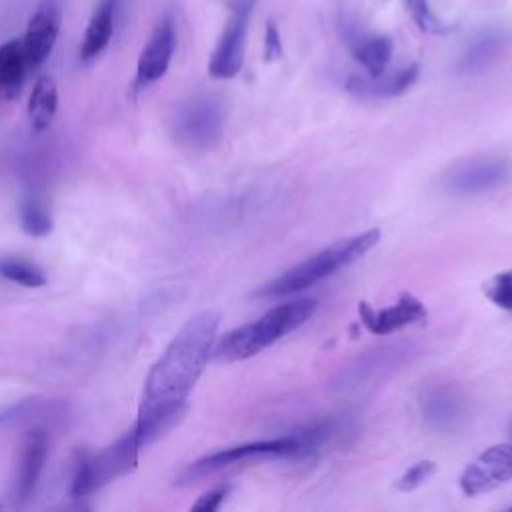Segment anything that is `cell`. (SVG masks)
<instances>
[{"mask_svg":"<svg viewBox=\"0 0 512 512\" xmlns=\"http://www.w3.org/2000/svg\"><path fill=\"white\" fill-rule=\"evenodd\" d=\"M228 494V488L226 486H220V488H212L208 490L206 494H202L194 504H192V510H200V512H212L216 508H220L222 500L226 498Z\"/></svg>","mask_w":512,"mask_h":512,"instance_id":"28","label":"cell"},{"mask_svg":"<svg viewBox=\"0 0 512 512\" xmlns=\"http://www.w3.org/2000/svg\"><path fill=\"white\" fill-rule=\"evenodd\" d=\"M298 454V440L294 438V434L282 436V438H272V440H258V442H248V444H240V446H232L214 454H208L196 462H192L186 472L182 474L184 482H192L198 480L200 476L212 474L216 470L228 468L232 464L250 460V458H258V456H288L294 458Z\"/></svg>","mask_w":512,"mask_h":512,"instance_id":"7","label":"cell"},{"mask_svg":"<svg viewBox=\"0 0 512 512\" xmlns=\"http://www.w3.org/2000/svg\"><path fill=\"white\" fill-rule=\"evenodd\" d=\"M510 510H512V506H510Z\"/></svg>","mask_w":512,"mask_h":512,"instance_id":"31","label":"cell"},{"mask_svg":"<svg viewBox=\"0 0 512 512\" xmlns=\"http://www.w3.org/2000/svg\"><path fill=\"white\" fill-rule=\"evenodd\" d=\"M512 478V442H500L486 448L474 462H470L462 476L460 488L466 496H476L506 484Z\"/></svg>","mask_w":512,"mask_h":512,"instance_id":"10","label":"cell"},{"mask_svg":"<svg viewBox=\"0 0 512 512\" xmlns=\"http://www.w3.org/2000/svg\"><path fill=\"white\" fill-rule=\"evenodd\" d=\"M484 294L498 308L512 312V270H502L484 282Z\"/></svg>","mask_w":512,"mask_h":512,"instance_id":"25","label":"cell"},{"mask_svg":"<svg viewBox=\"0 0 512 512\" xmlns=\"http://www.w3.org/2000/svg\"><path fill=\"white\" fill-rule=\"evenodd\" d=\"M176 40H178L176 18L172 12H166L154 26L146 46L140 52V58L136 64V86L138 88L148 86L166 74L170 60L174 56V50H176Z\"/></svg>","mask_w":512,"mask_h":512,"instance_id":"11","label":"cell"},{"mask_svg":"<svg viewBox=\"0 0 512 512\" xmlns=\"http://www.w3.org/2000/svg\"><path fill=\"white\" fill-rule=\"evenodd\" d=\"M46 456H48V434L40 428L26 432L20 444L18 472L14 480V494L18 502H26L34 494Z\"/></svg>","mask_w":512,"mask_h":512,"instance_id":"14","label":"cell"},{"mask_svg":"<svg viewBox=\"0 0 512 512\" xmlns=\"http://www.w3.org/2000/svg\"><path fill=\"white\" fill-rule=\"evenodd\" d=\"M510 174L506 158H476L454 166L444 176V188L458 196L480 194L502 184Z\"/></svg>","mask_w":512,"mask_h":512,"instance_id":"12","label":"cell"},{"mask_svg":"<svg viewBox=\"0 0 512 512\" xmlns=\"http://www.w3.org/2000/svg\"><path fill=\"white\" fill-rule=\"evenodd\" d=\"M420 68L418 64H410L394 74H380V76H352L346 88L358 96H372V98H388L404 94L416 80Z\"/></svg>","mask_w":512,"mask_h":512,"instance_id":"18","label":"cell"},{"mask_svg":"<svg viewBox=\"0 0 512 512\" xmlns=\"http://www.w3.org/2000/svg\"><path fill=\"white\" fill-rule=\"evenodd\" d=\"M20 226L28 236L44 238L52 232L54 222L42 200L26 198L20 206Z\"/></svg>","mask_w":512,"mask_h":512,"instance_id":"22","label":"cell"},{"mask_svg":"<svg viewBox=\"0 0 512 512\" xmlns=\"http://www.w3.org/2000/svg\"><path fill=\"white\" fill-rule=\"evenodd\" d=\"M218 320L220 316L214 310L190 316L148 370L134 422L146 444L154 442L182 418L186 398L212 358Z\"/></svg>","mask_w":512,"mask_h":512,"instance_id":"1","label":"cell"},{"mask_svg":"<svg viewBox=\"0 0 512 512\" xmlns=\"http://www.w3.org/2000/svg\"><path fill=\"white\" fill-rule=\"evenodd\" d=\"M506 46H508V36L504 32L484 30L466 46L454 70L458 74H478L488 66H492L504 54Z\"/></svg>","mask_w":512,"mask_h":512,"instance_id":"17","label":"cell"},{"mask_svg":"<svg viewBox=\"0 0 512 512\" xmlns=\"http://www.w3.org/2000/svg\"><path fill=\"white\" fill-rule=\"evenodd\" d=\"M58 108V90L50 76H40L28 100V120L36 132L46 130Z\"/></svg>","mask_w":512,"mask_h":512,"instance_id":"21","label":"cell"},{"mask_svg":"<svg viewBox=\"0 0 512 512\" xmlns=\"http://www.w3.org/2000/svg\"><path fill=\"white\" fill-rule=\"evenodd\" d=\"M316 310V300L310 296L288 300L270 308L266 314L256 318L250 324H244L236 330L226 332L214 342L212 358L214 362L228 364L240 362L256 356L288 332L302 326Z\"/></svg>","mask_w":512,"mask_h":512,"instance_id":"2","label":"cell"},{"mask_svg":"<svg viewBox=\"0 0 512 512\" xmlns=\"http://www.w3.org/2000/svg\"><path fill=\"white\" fill-rule=\"evenodd\" d=\"M410 352H412V346H408V344H392V346H380L374 350H366L348 368L342 370V374L338 378V386L340 388H356L358 384L366 382L368 378L376 376L378 372L406 362Z\"/></svg>","mask_w":512,"mask_h":512,"instance_id":"15","label":"cell"},{"mask_svg":"<svg viewBox=\"0 0 512 512\" xmlns=\"http://www.w3.org/2000/svg\"><path fill=\"white\" fill-rule=\"evenodd\" d=\"M282 56V42H280V32L274 24V20L266 22V32H264V60L272 62Z\"/></svg>","mask_w":512,"mask_h":512,"instance_id":"27","label":"cell"},{"mask_svg":"<svg viewBox=\"0 0 512 512\" xmlns=\"http://www.w3.org/2000/svg\"><path fill=\"white\" fill-rule=\"evenodd\" d=\"M0 276L26 288H40L46 284V274L40 266L22 258H2Z\"/></svg>","mask_w":512,"mask_h":512,"instance_id":"23","label":"cell"},{"mask_svg":"<svg viewBox=\"0 0 512 512\" xmlns=\"http://www.w3.org/2000/svg\"><path fill=\"white\" fill-rule=\"evenodd\" d=\"M406 10L410 14V18L414 20V24L428 34H448L452 28L446 26L430 8L428 0H404Z\"/></svg>","mask_w":512,"mask_h":512,"instance_id":"24","label":"cell"},{"mask_svg":"<svg viewBox=\"0 0 512 512\" xmlns=\"http://www.w3.org/2000/svg\"><path fill=\"white\" fill-rule=\"evenodd\" d=\"M254 2L256 0H224L228 18L208 62V72L212 78L228 80L240 72Z\"/></svg>","mask_w":512,"mask_h":512,"instance_id":"6","label":"cell"},{"mask_svg":"<svg viewBox=\"0 0 512 512\" xmlns=\"http://www.w3.org/2000/svg\"><path fill=\"white\" fill-rule=\"evenodd\" d=\"M346 40L356 62L368 72V76H380L386 72L392 56V42L388 36L366 34L358 28H346Z\"/></svg>","mask_w":512,"mask_h":512,"instance_id":"16","label":"cell"},{"mask_svg":"<svg viewBox=\"0 0 512 512\" xmlns=\"http://www.w3.org/2000/svg\"><path fill=\"white\" fill-rule=\"evenodd\" d=\"M510 434H512V422H510Z\"/></svg>","mask_w":512,"mask_h":512,"instance_id":"30","label":"cell"},{"mask_svg":"<svg viewBox=\"0 0 512 512\" xmlns=\"http://www.w3.org/2000/svg\"><path fill=\"white\" fill-rule=\"evenodd\" d=\"M380 238V230L372 228L350 238H342L332 242L330 246L322 248L314 256L306 258L304 262L288 268L268 284L258 290V296H288L302 292L324 278L336 274L338 270L350 266L358 258H362Z\"/></svg>","mask_w":512,"mask_h":512,"instance_id":"3","label":"cell"},{"mask_svg":"<svg viewBox=\"0 0 512 512\" xmlns=\"http://www.w3.org/2000/svg\"><path fill=\"white\" fill-rule=\"evenodd\" d=\"M420 412L424 422L438 432L460 428L468 414V402L462 388L454 382L428 384L420 394Z\"/></svg>","mask_w":512,"mask_h":512,"instance_id":"8","label":"cell"},{"mask_svg":"<svg viewBox=\"0 0 512 512\" xmlns=\"http://www.w3.org/2000/svg\"><path fill=\"white\" fill-rule=\"evenodd\" d=\"M436 472V464L432 460H420L416 464H412L396 482V488L400 492H410L418 486H422L432 474Z\"/></svg>","mask_w":512,"mask_h":512,"instance_id":"26","label":"cell"},{"mask_svg":"<svg viewBox=\"0 0 512 512\" xmlns=\"http://www.w3.org/2000/svg\"><path fill=\"white\" fill-rule=\"evenodd\" d=\"M8 416H10V410H8V412H2V414H0V422H2V420H6Z\"/></svg>","mask_w":512,"mask_h":512,"instance_id":"29","label":"cell"},{"mask_svg":"<svg viewBox=\"0 0 512 512\" xmlns=\"http://www.w3.org/2000/svg\"><path fill=\"white\" fill-rule=\"evenodd\" d=\"M120 0H100L96 10L92 12L82 44H80V60L90 62L94 60L110 42L114 34V20L118 12Z\"/></svg>","mask_w":512,"mask_h":512,"instance_id":"19","label":"cell"},{"mask_svg":"<svg viewBox=\"0 0 512 512\" xmlns=\"http://www.w3.org/2000/svg\"><path fill=\"white\" fill-rule=\"evenodd\" d=\"M26 58L22 40H8L0 46V102L14 100L24 84Z\"/></svg>","mask_w":512,"mask_h":512,"instance_id":"20","label":"cell"},{"mask_svg":"<svg viewBox=\"0 0 512 512\" xmlns=\"http://www.w3.org/2000/svg\"><path fill=\"white\" fill-rule=\"evenodd\" d=\"M62 24V0H40L22 38L28 70L40 68L50 56Z\"/></svg>","mask_w":512,"mask_h":512,"instance_id":"9","label":"cell"},{"mask_svg":"<svg viewBox=\"0 0 512 512\" xmlns=\"http://www.w3.org/2000/svg\"><path fill=\"white\" fill-rule=\"evenodd\" d=\"M358 312H360L362 324L372 334H378V336L398 332L404 326H410V324H416V322L424 320L426 314H428L424 304L408 292L400 294V298L392 306H386V308H380V310H374L370 304L360 302Z\"/></svg>","mask_w":512,"mask_h":512,"instance_id":"13","label":"cell"},{"mask_svg":"<svg viewBox=\"0 0 512 512\" xmlns=\"http://www.w3.org/2000/svg\"><path fill=\"white\" fill-rule=\"evenodd\" d=\"M146 446L140 430L132 426L126 430L114 444L104 448L102 452L88 456L82 454L74 466L70 494L74 498L88 496L90 492L106 486L108 482L116 480L132 472L138 464V454Z\"/></svg>","mask_w":512,"mask_h":512,"instance_id":"4","label":"cell"},{"mask_svg":"<svg viewBox=\"0 0 512 512\" xmlns=\"http://www.w3.org/2000/svg\"><path fill=\"white\" fill-rule=\"evenodd\" d=\"M226 124V102L218 94H196L174 112L172 130L190 148L214 146Z\"/></svg>","mask_w":512,"mask_h":512,"instance_id":"5","label":"cell"}]
</instances>
